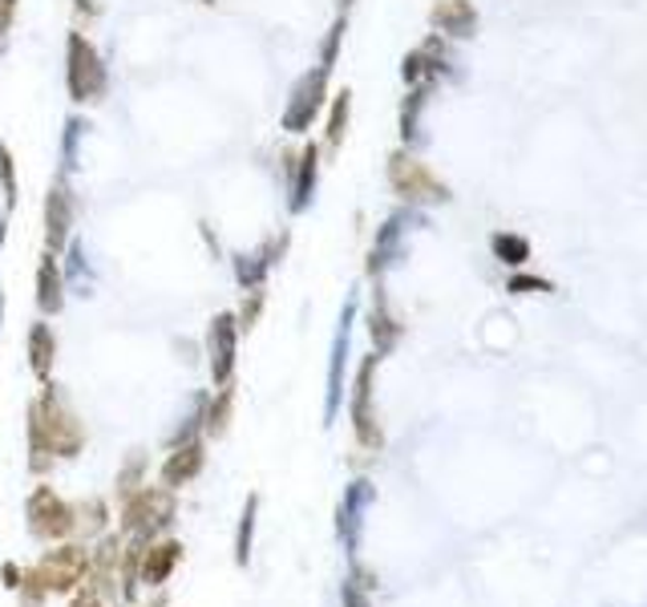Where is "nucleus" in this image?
Here are the masks:
<instances>
[{"label":"nucleus","mask_w":647,"mask_h":607,"mask_svg":"<svg viewBox=\"0 0 647 607\" xmlns=\"http://www.w3.org/2000/svg\"><path fill=\"white\" fill-rule=\"evenodd\" d=\"M73 9H78L81 16H90V21L102 13V4H97V0H73Z\"/></svg>","instance_id":"obj_38"},{"label":"nucleus","mask_w":647,"mask_h":607,"mask_svg":"<svg viewBox=\"0 0 647 607\" xmlns=\"http://www.w3.org/2000/svg\"><path fill=\"white\" fill-rule=\"evenodd\" d=\"M369 332H372V353L377 357H389L396 344H401V320L393 317L389 308V296H384L381 279H377V291H372V317H369Z\"/></svg>","instance_id":"obj_20"},{"label":"nucleus","mask_w":647,"mask_h":607,"mask_svg":"<svg viewBox=\"0 0 647 607\" xmlns=\"http://www.w3.org/2000/svg\"><path fill=\"white\" fill-rule=\"evenodd\" d=\"M429 90L434 85H409L405 102H401V142H405V150L425 142L421 118H425V106H429Z\"/></svg>","instance_id":"obj_22"},{"label":"nucleus","mask_w":647,"mask_h":607,"mask_svg":"<svg viewBox=\"0 0 647 607\" xmlns=\"http://www.w3.org/2000/svg\"><path fill=\"white\" fill-rule=\"evenodd\" d=\"M288 248H291V231L284 227L279 236H267L255 251H235V255H231V272H235L239 288H243V291L267 288V276H271V267L284 264Z\"/></svg>","instance_id":"obj_10"},{"label":"nucleus","mask_w":647,"mask_h":607,"mask_svg":"<svg viewBox=\"0 0 647 607\" xmlns=\"http://www.w3.org/2000/svg\"><path fill=\"white\" fill-rule=\"evenodd\" d=\"M489 251H494V260H502L506 267H527L530 239L518 236V231H498V236L489 239Z\"/></svg>","instance_id":"obj_27"},{"label":"nucleus","mask_w":647,"mask_h":607,"mask_svg":"<svg viewBox=\"0 0 647 607\" xmlns=\"http://www.w3.org/2000/svg\"><path fill=\"white\" fill-rule=\"evenodd\" d=\"M231 413H235V385H219L215 397L203 401V434L223 437L231 430Z\"/></svg>","instance_id":"obj_24"},{"label":"nucleus","mask_w":647,"mask_h":607,"mask_svg":"<svg viewBox=\"0 0 647 607\" xmlns=\"http://www.w3.org/2000/svg\"><path fill=\"white\" fill-rule=\"evenodd\" d=\"M33 571H37V580L45 583L49 595H69L78 592L85 575H90V551L81 542H61V547L41 554Z\"/></svg>","instance_id":"obj_6"},{"label":"nucleus","mask_w":647,"mask_h":607,"mask_svg":"<svg viewBox=\"0 0 647 607\" xmlns=\"http://www.w3.org/2000/svg\"><path fill=\"white\" fill-rule=\"evenodd\" d=\"M4 239H9V219H0V248H4Z\"/></svg>","instance_id":"obj_40"},{"label":"nucleus","mask_w":647,"mask_h":607,"mask_svg":"<svg viewBox=\"0 0 647 607\" xmlns=\"http://www.w3.org/2000/svg\"><path fill=\"white\" fill-rule=\"evenodd\" d=\"M146 607H166V595L159 592V595H154V604H146Z\"/></svg>","instance_id":"obj_41"},{"label":"nucleus","mask_w":647,"mask_h":607,"mask_svg":"<svg viewBox=\"0 0 647 607\" xmlns=\"http://www.w3.org/2000/svg\"><path fill=\"white\" fill-rule=\"evenodd\" d=\"M344 33H348V13L336 16V21H332V28L324 33V41H320V61H316V66H324L328 73L336 69V57H340Z\"/></svg>","instance_id":"obj_30"},{"label":"nucleus","mask_w":647,"mask_h":607,"mask_svg":"<svg viewBox=\"0 0 647 607\" xmlns=\"http://www.w3.org/2000/svg\"><path fill=\"white\" fill-rule=\"evenodd\" d=\"M353 320H357V296H348L340 312V329H336V341H332V360H328V405H324V417H336L344 401V365H348V344H353Z\"/></svg>","instance_id":"obj_13"},{"label":"nucleus","mask_w":647,"mask_h":607,"mask_svg":"<svg viewBox=\"0 0 647 607\" xmlns=\"http://www.w3.org/2000/svg\"><path fill=\"white\" fill-rule=\"evenodd\" d=\"M401 81H405V85H434L437 81L421 49H409V54H405V61H401Z\"/></svg>","instance_id":"obj_33"},{"label":"nucleus","mask_w":647,"mask_h":607,"mask_svg":"<svg viewBox=\"0 0 647 607\" xmlns=\"http://www.w3.org/2000/svg\"><path fill=\"white\" fill-rule=\"evenodd\" d=\"M239 324H235V312H219L211 320V329H207V365H211V381L215 389L219 385H231L235 377V365H239Z\"/></svg>","instance_id":"obj_12"},{"label":"nucleus","mask_w":647,"mask_h":607,"mask_svg":"<svg viewBox=\"0 0 647 607\" xmlns=\"http://www.w3.org/2000/svg\"><path fill=\"white\" fill-rule=\"evenodd\" d=\"M389 186L405 198V207H441V203L453 198L450 186L441 183V179H437L413 150H405V146L389 154Z\"/></svg>","instance_id":"obj_3"},{"label":"nucleus","mask_w":647,"mask_h":607,"mask_svg":"<svg viewBox=\"0 0 647 607\" xmlns=\"http://www.w3.org/2000/svg\"><path fill=\"white\" fill-rule=\"evenodd\" d=\"M377 365H381L377 353L360 360L357 385H353V430H357V442L365 449L384 446L381 422H377V389H372V381H377Z\"/></svg>","instance_id":"obj_9"},{"label":"nucleus","mask_w":647,"mask_h":607,"mask_svg":"<svg viewBox=\"0 0 647 607\" xmlns=\"http://www.w3.org/2000/svg\"><path fill=\"white\" fill-rule=\"evenodd\" d=\"M122 547H126V539H118V535H106V539H102V547H97V551H90V575H85V583H90V587L102 595V599H114V595H118Z\"/></svg>","instance_id":"obj_15"},{"label":"nucleus","mask_w":647,"mask_h":607,"mask_svg":"<svg viewBox=\"0 0 647 607\" xmlns=\"http://www.w3.org/2000/svg\"><path fill=\"white\" fill-rule=\"evenodd\" d=\"M146 449H134L130 458H126V466L118 470V499L126 502L138 486H146Z\"/></svg>","instance_id":"obj_29"},{"label":"nucleus","mask_w":647,"mask_h":607,"mask_svg":"<svg viewBox=\"0 0 647 607\" xmlns=\"http://www.w3.org/2000/svg\"><path fill=\"white\" fill-rule=\"evenodd\" d=\"M66 272H61V255H41L37 264V308L41 317H57L66 308Z\"/></svg>","instance_id":"obj_19"},{"label":"nucleus","mask_w":647,"mask_h":607,"mask_svg":"<svg viewBox=\"0 0 647 607\" xmlns=\"http://www.w3.org/2000/svg\"><path fill=\"white\" fill-rule=\"evenodd\" d=\"M106 523H109V502L106 499H85L73 506V530H81L85 539L93 535H106Z\"/></svg>","instance_id":"obj_26"},{"label":"nucleus","mask_w":647,"mask_h":607,"mask_svg":"<svg viewBox=\"0 0 647 607\" xmlns=\"http://www.w3.org/2000/svg\"><path fill=\"white\" fill-rule=\"evenodd\" d=\"M73 224H78V198H73L66 179H54L49 195H45V251L49 255H66Z\"/></svg>","instance_id":"obj_11"},{"label":"nucleus","mask_w":647,"mask_h":607,"mask_svg":"<svg viewBox=\"0 0 647 607\" xmlns=\"http://www.w3.org/2000/svg\"><path fill=\"white\" fill-rule=\"evenodd\" d=\"M348 122H353V90L344 85V90L328 102V122H324V150H328V154H336V150L344 146V138H348Z\"/></svg>","instance_id":"obj_25"},{"label":"nucleus","mask_w":647,"mask_h":607,"mask_svg":"<svg viewBox=\"0 0 647 607\" xmlns=\"http://www.w3.org/2000/svg\"><path fill=\"white\" fill-rule=\"evenodd\" d=\"M506 291H555V284H546V279L539 276H510V284H506Z\"/></svg>","instance_id":"obj_35"},{"label":"nucleus","mask_w":647,"mask_h":607,"mask_svg":"<svg viewBox=\"0 0 647 607\" xmlns=\"http://www.w3.org/2000/svg\"><path fill=\"white\" fill-rule=\"evenodd\" d=\"M85 134H90V122L85 118H66V126H61V146H57V179H66L78 171L81 162V142H85Z\"/></svg>","instance_id":"obj_23"},{"label":"nucleus","mask_w":647,"mask_h":607,"mask_svg":"<svg viewBox=\"0 0 647 607\" xmlns=\"http://www.w3.org/2000/svg\"><path fill=\"white\" fill-rule=\"evenodd\" d=\"M183 563V542L178 539H162V542H146L142 551V568H138V583H146V587H154L159 592L162 583L171 580L174 568Z\"/></svg>","instance_id":"obj_18"},{"label":"nucleus","mask_w":647,"mask_h":607,"mask_svg":"<svg viewBox=\"0 0 647 607\" xmlns=\"http://www.w3.org/2000/svg\"><path fill=\"white\" fill-rule=\"evenodd\" d=\"M174 490L166 486H138L130 499L122 502V530L138 535V539H159L162 530L174 523Z\"/></svg>","instance_id":"obj_4"},{"label":"nucleus","mask_w":647,"mask_h":607,"mask_svg":"<svg viewBox=\"0 0 647 607\" xmlns=\"http://www.w3.org/2000/svg\"><path fill=\"white\" fill-rule=\"evenodd\" d=\"M255 511H259V494H252V499H247V506H243V518H239V535H235V563H239V568H247V559H252Z\"/></svg>","instance_id":"obj_28"},{"label":"nucleus","mask_w":647,"mask_h":607,"mask_svg":"<svg viewBox=\"0 0 647 607\" xmlns=\"http://www.w3.org/2000/svg\"><path fill=\"white\" fill-rule=\"evenodd\" d=\"M102 604H106V599H102V595H97L90 583H85V587H78V592H73V604H69V607H102Z\"/></svg>","instance_id":"obj_37"},{"label":"nucleus","mask_w":647,"mask_h":607,"mask_svg":"<svg viewBox=\"0 0 647 607\" xmlns=\"http://www.w3.org/2000/svg\"><path fill=\"white\" fill-rule=\"evenodd\" d=\"M16 13H21V0H0V37H9V33H13Z\"/></svg>","instance_id":"obj_36"},{"label":"nucleus","mask_w":647,"mask_h":607,"mask_svg":"<svg viewBox=\"0 0 647 607\" xmlns=\"http://www.w3.org/2000/svg\"><path fill=\"white\" fill-rule=\"evenodd\" d=\"M0 191H4V211H16V159L13 150L0 142Z\"/></svg>","instance_id":"obj_32"},{"label":"nucleus","mask_w":647,"mask_h":607,"mask_svg":"<svg viewBox=\"0 0 647 607\" xmlns=\"http://www.w3.org/2000/svg\"><path fill=\"white\" fill-rule=\"evenodd\" d=\"M66 90L73 106H93L109 93L106 57L97 54V45L81 28L66 37Z\"/></svg>","instance_id":"obj_2"},{"label":"nucleus","mask_w":647,"mask_h":607,"mask_svg":"<svg viewBox=\"0 0 647 607\" xmlns=\"http://www.w3.org/2000/svg\"><path fill=\"white\" fill-rule=\"evenodd\" d=\"M429 25H434L437 37H446V41L477 37L474 0H437L434 9H429Z\"/></svg>","instance_id":"obj_16"},{"label":"nucleus","mask_w":647,"mask_h":607,"mask_svg":"<svg viewBox=\"0 0 647 607\" xmlns=\"http://www.w3.org/2000/svg\"><path fill=\"white\" fill-rule=\"evenodd\" d=\"M28 425L45 437V446L54 449V458H78L85 449V422L78 410L69 405V397L61 393V385L45 381L37 401L28 405Z\"/></svg>","instance_id":"obj_1"},{"label":"nucleus","mask_w":647,"mask_h":607,"mask_svg":"<svg viewBox=\"0 0 647 607\" xmlns=\"http://www.w3.org/2000/svg\"><path fill=\"white\" fill-rule=\"evenodd\" d=\"M328 69L324 66H312L304 78L291 85L288 93V106L279 114V130L288 134H308L312 130V122L328 110Z\"/></svg>","instance_id":"obj_5"},{"label":"nucleus","mask_w":647,"mask_h":607,"mask_svg":"<svg viewBox=\"0 0 647 607\" xmlns=\"http://www.w3.org/2000/svg\"><path fill=\"white\" fill-rule=\"evenodd\" d=\"M0 57H4V37H0Z\"/></svg>","instance_id":"obj_44"},{"label":"nucleus","mask_w":647,"mask_h":607,"mask_svg":"<svg viewBox=\"0 0 647 607\" xmlns=\"http://www.w3.org/2000/svg\"><path fill=\"white\" fill-rule=\"evenodd\" d=\"M0 329H4V291H0Z\"/></svg>","instance_id":"obj_42"},{"label":"nucleus","mask_w":647,"mask_h":607,"mask_svg":"<svg viewBox=\"0 0 647 607\" xmlns=\"http://www.w3.org/2000/svg\"><path fill=\"white\" fill-rule=\"evenodd\" d=\"M25 518L33 539L57 542L73 535V506H69L54 486H37L25 502Z\"/></svg>","instance_id":"obj_8"},{"label":"nucleus","mask_w":647,"mask_h":607,"mask_svg":"<svg viewBox=\"0 0 647 607\" xmlns=\"http://www.w3.org/2000/svg\"><path fill=\"white\" fill-rule=\"evenodd\" d=\"M413 227H425V215H417V207H401V211H393L377 227V239H372L369 248V264H365L369 279H381L405 255V239H409Z\"/></svg>","instance_id":"obj_7"},{"label":"nucleus","mask_w":647,"mask_h":607,"mask_svg":"<svg viewBox=\"0 0 647 607\" xmlns=\"http://www.w3.org/2000/svg\"><path fill=\"white\" fill-rule=\"evenodd\" d=\"M54 365H57V332H54V324L37 320V324L28 329V369L45 385V381H54Z\"/></svg>","instance_id":"obj_21"},{"label":"nucleus","mask_w":647,"mask_h":607,"mask_svg":"<svg viewBox=\"0 0 647 607\" xmlns=\"http://www.w3.org/2000/svg\"><path fill=\"white\" fill-rule=\"evenodd\" d=\"M264 304H267V288H252L247 296H243V304H239V312H235L239 332H252L255 324H259V317H264Z\"/></svg>","instance_id":"obj_31"},{"label":"nucleus","mask_w":647,"mask_h":607,"mask_svg":"<svg viewBox=\"0 0 647 607\" xmlns=\"http://www.w3.org/2000/svg\"><path fill=\"white\" fill-rule=\"evenodd\" d=\"M320 146L316 142H304V150L296 154V167H291V179H288V211L291 215H304L312 207V198H316V186H320Z\"/></svg>","instance_id":"obj_14"},{"label":"nucleus","mask_w":647,"mask_h":607,"mask_svg":"<svg viewBox=\"0 0 647 607\" xmlns=\"http://www.w3.org/2000/svg\"><path fill=\"white\" fill-rule=\"evenodd\" d=\"M4 587H9V592L21 587V571H16V563H4Z\"/></svg>","instance_id":"obj_39"},{"label":"nucleus","mask_w":647,"mask_h":607,"mask_svg":"<svg viewBox=\"0 0 647 607\" xmlns=\"http://www.w3.org/2000/svg\"><path fill=\"white\" fill-rule=\"evenodd\" d=\"M353 4H357V0H340V13H348V9H353Z\"/></svg>","instance_id":"obj_43"},{"label":"nucleus","mask_w":647,"mask_h":607,"mask_svg":"<svg viewBox=\"0 0 647 607\" xmlns=\"http://www.w3.org/2000/svg\"><path fill=\"white\" fill-rule=\"evenodd\" d=\"M203 4H215V0H203Z\"/></svg>","instance_id":"obj_45"},{"label":"nucleus","mask_w":647,"mask_h":607,"mask_svg":"<svg viewBox=\"0 0 647 607\" xmlns=\"http://www.w3.org/2000/svg\"><path fill=\"white\" fill-rule=\"evenodd\" d=\"M203 466H207V446L198 437L195 442H178V446H171L166 462H162V486L166 490L190 486L203 474Z\"/></svg>","instance_id":"obj_17"},{"label":"nucleus","mask_w":647,"mask_h":607,"mask_svg":"<svg viewBox=\"0 0 647 607\" xmlns=\"http://www.w3.org/2000/svg\"><path fill=\"white\" fill-rule=\"evenodd\" d=\"M16 595H21V607H41L45 604V583L37 580V571L28 568V571H21V587H16Z\"/></svg>","instance_id":"obj_34"}]
</instances>
